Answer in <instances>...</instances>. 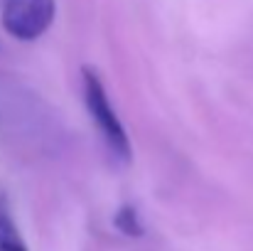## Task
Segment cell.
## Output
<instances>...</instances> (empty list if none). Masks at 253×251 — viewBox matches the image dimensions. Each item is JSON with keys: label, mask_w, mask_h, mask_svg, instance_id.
Here are the masks:
<instances>
[{"label": "cell", "mask_w": 253, "mask_h": 251, "mask_svg": "<svg viewBox=\"0 0 253 251\" xmlns=\"http://www.w3.org/2000/svg\"><path fill=\"white\" fill-rule=\"evenodd\" d=\"M57 15L54 0H2V27L20 42H35L42 37Z\"/></svg>", "instance_id": "cell-2"}, {"label": "cell", "mask_w": 253, "mask_h": 251, "mask_svg": "<svg viewBox=\"0 0 253 251\" xmlns=\"http://www.w3.org/2000/svg\"><path fill=\"white\" fill-rule=\"evenodd\" d=\"M0 251H30L10 209V200L5 192H0Z\"/></svg>", "instance_id": "cell-3"}, {"label": "cell", "mask_w": 253, "mask_h": 251, "mask_svg": "<svg viewBox=\"0 0 253 251\" xmlns=\"http://www.w3.org/2000/svg\"><path fill=\"white\" fill-rule=\"evenodd\" d=\"M116 227L123 232V234H128V237H140L143 234V222H140V217H138V209L133 207V204H123L118 212H116Z\"/></svg>", "instance_id": "cell-4"}, {"label": "cell", "mask_w": 253, "mask_h": 251, "mask_svg": "<svg viewBox=\"0 0 253 251\" xmlns=\"http://www.w3.org/2000/svg\"><path fill=\"white\" fill-rule=\"evenodd\" d=\"M82 84H84V101H86V111L91 116V121L96 123L108 153L121 160V163H130L133 158V148H130V138L116 113V108L108 101V91L101 82L98 72L93 67H84L82 69Z\"/></svg>", "instance_id": "cell-1"}]
</instances>
